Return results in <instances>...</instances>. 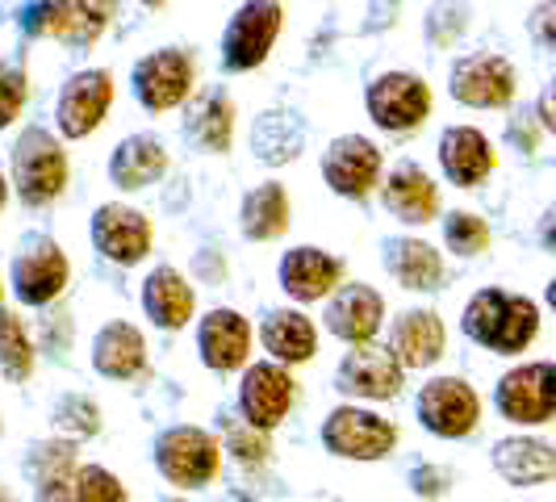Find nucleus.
Here are the masks:
<instances>
[{
	"instance_id": "obj_24",
	"label": "nucleus",
	"mask_w": 556,
	"mask_h": 502,
	"mask_svg": "<svg viewBox=\"0 0 556 502\" xmlns=\"http://www.w3.org/2000/svg\"><path fill=\"white\" fill-rule=\"evenodd\" d=\"M147 361V343L130 323H110L105 331L97 335V352L92 364L105 373V377H135Z\"/></svg>"
},
{
	"instance_id": "obj_2",
	"label": "nucleus",
	"mask_w": 556,
	"mask_h": 502,
	"mask_svg": "<svg viewBox=\"0 0 556 502\" xmlns=\"http://www.w3.org/2000/svg\"><path fill=\"white\" fill-rule=\"evenodd\" d=\"M13 176H17V189H22L29 205H42V201H51L63 189L67 160H63L59 142L47 130L29 126L26 135L17 139V147H13Z\"/></svg>"
},
{
	"instance_id": "obj_7",
	"label": "nucleus",
	"mask_w": 556,
	"mask_h": 502,
	"mask_svg": "<svg viewBox=\"0 0 556 502\" xmlns=\"http://www.w3.org/2000/svg\"><path fill=\"white\" fill-rule=\"evenodd\" d=\"M418 418H422L427 431L456 440V436H469L477 427L481 402H477V393L465 381L440 377V381H431L427 390L418 393Z\"/></svg>"
},
{
	"instance_id": "obj_38",
	"label": "nucleus",
	"mask_w": 556,
	"mask_h": 502,
	"mask_svg": "<svg viewBox=\"0 0 556 502\" xmlns=\"http://www.w3.org/2000/svg\"><path fill=\"white\" fill-rule=\"evenodd\" d=\"M230 448L239 461H264L268 456V431L251 427V423H235L230 427Z\"/></svg>"
},
{
	"instance_id": "obj_22",
	"label": "nucleus",
	"mask_w": 556,
	"mask_h": 502,
	"mask_svg": "<svg viewBox=\"0 0 556 502\" xmlns=\"http://www.w3.org/2000/svg\"><path fill=\"white\" fill-rule=\"evenodd\" d=\"M494 465L510 486H535L548 481L556 474V448H548L544 440H502L494 448Z\"/></svg>"
},
{
	"instance_id": "obj_19",
	"label": "nucleus",
	"mask_w": 556,
	"mask_h": 502,
	"mask_svg": "<svg viewBox=\"0 0 556 502\" xmlns=\"http://www.w3.org/2000/svg\"><path fill=\"white\" fill-rule=\"evenodd\" d=\"M280 280L293 298L314 302V298H327L334 285H339V260H331L327 251L318 248H298L285 255L280 264Z\"/></svg>"
},
{
	"instance_id": "obj_33",
	"label": "nucleus",
	"mask_w": 556,
	"mask_h": 502,
	"mask_svg": "<svg viewBox=\"0 0 556 502\" xmlns=\"http://www.w3.org/2000/svg\"><path fill=\"white\" fill-rule=\"evenodd\" d=\"M0 368H4L13 381H26L29 368H34L29 335L13 310H0Z\"/></svg>"
},
{
	"instance_id": "obj_18",
	"label": "nucleus",
	"mask_w": 556,
	"mask_h": 502,
	"mask_svg": "<svg viewBox=\"0 0 556 502\" xmlns=\"http://www.w3.org/2000/svg\"><path fill=\"white\" fill-rule=\"evenodd\" d=\"M390 352L397 356V364L406 368H422V364L440 361L444 356V323L431 310H410L397 318L393 327Z\"/></svg>"
},
{
	"instance_id": "obj_10",
	"label": "nucleus",
	"mask_w": 556,
	"mask_h": 502,
	"mask_svg": "<svg viewBox=\"0 0 556 502\" xmlns=\"http://www.w3.org/2000/svg\"><path fill=\"white\" fill-rule=\"evenodd\" d=\"M113 101V76L110 72H84L63 88L59 97V126L67 139H84L88 130L101 126V117Z\"/></svg>"
},
{
	"instance_id": "obj_34",
	"label": "nucleus",
	"mask_w": 556,
	"mask_h": 502,
	"mask_svg": "<svg viewBox=\"0 0 556 502\" xmlns=\"http://www.w3.org/2000/svg\"><path fill=\"white\" fill-rule=\"evenodd\" d=\"M76 494H80V502H126L122 481L101 465H80L76 469Z\"/></svg>"
},
{
	"instance_id": "obj_31",
	"label": "nucleus",
	"mask_w": 556,
	"mask_h": 502,
	"mask_svg": "<svg viewBox=\"0 0 556 502\" xmlns=\"http://www.w3.org/2000/svg\"><path fill=\"white\" fill-rule=\"evenodd\" d=\"M255 151H260V160H268V164L293 160V155L302 151V126H298V117H289V113H268V117H260V126H255Z\"/></svg>"
},
{
	"instance_id": "obj_15",
	"label": "nucleus",
	"mask_w": 556,
	"mask_h": 502,
	"mask_svg": "<svg viewBox=\"0 0 556 502\" xmlns=\"http://www.w3.org/2000/svg\"><path fill=\"white\" fill-rule=\"evenodd\" d=\"M135 84H139V97L147 110H172V105L185 101V92L193 84V63L180 51H160V55L142 59Z\"/></svg>"
},
{
	"instance_id": "obj_45",
	"label": "nucleus",
	"mask_w": 556,
	"mask_h": 502,
	"mask_svg": "<svg viewBox=\"0 0 556 502\" xmlns=\"http://www.w3.org/2000/svg\"><path fill=\"white\" fill-rule=\"evenodd\" d=\"M4 193H9V185H4V176H0V210H4Z\"/></svg>"
},
{
	"instance_id": "obj_29",
	"label": "nucleus",
	"mask_w": 556,
	"mask_h": 502,
	"mask_svg": "<svg viewBox=\"0 0 556 502\" xmlns=\"http://www.w3.org/2000/svg\"><path fill=\"white\" fill-rule=\"evenodd\" d=\"M289 226V197L280 185H264L243 201V230L251 239H277Z\"/></svg>"
},
{
	"instance_id": "obj_16",
	"label": "nucleus",
	"mask_w": 556,
	"mask_h": 502,
	"mask_svg": "<svg viewBox=\"0 0 556 502\" xmlns=\"http://www.w3.org/2000/svg\"><path fill=\"white\" fill-rule=\"evenodd\" d=\"M339 390L364 393V398H393L402 390V364L386 348L361 343L356 352H348V361L339 368Z\"/></svg>"
},
{
	"instance_id": "obj_37",
	"label": "nucleus",
	"mask_w": 556,
	"mask_h": 502,
	"mask_svg": "<svg viewBox=\"0 0 556 502\" xmlns=\"http://www.w3.org/2000/svg\"><path fill=\"white\" fill-rule=\"evenodd\" d=\"M465 22H469V9H465L460 0H440V4H435V17L427 22V34H431L435 42H452V38L465 29Z\"/></svg>"
},
{
	"instance_id": "obj_3",
	"label": "nucleus",
	"mask_w": 556,
	"mask_h": 502,
	"mask_svg": "<svg viewBox=\"0 0 556 502\" xmlns=\"http://www.w3.org/2000/svg\"><path fill=\"white\" fill-rule=\"evenodd\" d=\"M280 34V0H248L223 38V59L226 67L248 72L255 63H264V55L273 51Z\"/></svg>"
},
{
	"instance_id": "obj_8",
	"label": "nucleus",
	"mask_w": 556,
	"mask_h": 502,
	"mask_svg": "<svg viewBox=\"0 0 556 502\" xmlns=\"http://www.w3.org/2000/svg\"><path fill=\"white\" fill-rule=\"evenodd\" d=\"M368 110L377 117V126H386V130H415L431 110V92L418 76L393 72L368 88Z\"/></svg>"
},
{
	"instance_id": "obj_44",
	"label": "nucleus",
	"mask_w": 556,
	"mask_h": 502,
	"mask_svg": "<svg viewBox=\"0 0 556 502\" xmlns=\"http://www.w3.org/2000/svg\"><path fill=\"white\" fill-rule=\"evenodd\" d=\"M544 243L556 251V205H553V214H548V223H544Z\"/></svg>"
},
{
	"instance_id": "obj_6",
	"label": "nucleus",
	"mask_w": 556,
	"mask_h": 502,
	"mask_svg": "<svg viewBox=\"0 0 556 502\" xmlns=\"http://www.w3.org/2000/svg\"><path fill=\"white\" fill-rule=\"evenodd\" d=\"M498 411L510 423H548L556 415V364H523L498 381Z\"/></svg>"
},
{
	"instance_id": "obj_28",
	"label": "nucleus",
	"mask_w": 556,
	"mask_h": 502,
	"mask_svg": "<svg viewBox=\"0 0 556 502\" xmlns=\"http://www.w3.org/2000/svg\"><path fill=\"white\" fill-rule=\"evenodd\" d=\"M390 273L402 285H410V289H431L435 280L444 277V260H440V251L431 248V243L406 239V243L390 248Z\"/></svg>"
},
{
	"instance_id": "obj_48",
	"label": "nucleus",
	"mask_w": 556,
	"mask_h": 502,
	"mask_svg": "<svg viewBox=\"0 0 556 502\" xmlns=\"http://www.w3.org/2000/svg\"><path fill=\"white\" fill-rule=\"evenodd\" d=\"M147 4H164V0H147Z\"/></svg>"
},
{
	"instance_id": "obj_14",
	"label": "nucleus",
	"mask_w": 556,
	"mask_h": 502,
	"mask_svg": "<svg viewBox=\"0 0 556 502\" xmlns=\"http://www.w3.org/2000/svg\"><path fill=\"white\" fill-rule=\"evenodd\" d=\"M92 239L117 264H139L147 248H151V226L130 205H105V210H97Z\"/></svg>"
},
{
	"instance_id": "obj_30",
	"label": "nucleus",
	"mask_w": 556,
	"mask_h": 502,
	"mask_svg": "<svg viewBox=\"0 0 556 502\" xmlns=\"http://www.w3.org/2000/svg\"><path fill=\"white\" fill-rule=\"evenodd\" d=\"M230 130H235V110H230V101H226L223 92L201 97L193 113H189V135L201 147H210V151H226L230 147Z\"/></svg>"
},
{
	"instance_id": "obj_4",
	"label": "nucleus",
	"mask_w": 556,
	"mask_h": 502,
	"mask_svg": "<svg viewBox=\"0 0 556 502\" xmlns=\"http://www.w3.org/2000/svg\"><path fill=\"white\" fill-rule=\"evenodd\" d=\"M323 440L331 452L348 456V461H377L397 444V427L390 418L372 415V411H356V406H343L327 418L323 427Z\"/></svg>"
},
{
	"instance_id": "obj_46",
	"label": "nucleus",
	"mask_w": 556,
	"mask_h": 502,
	"mask_svg": "<svg viewBox=\"0 0 556 502\" xmlns=\"http://www.w3.org/2000/svg\"><path fill=\"white\" fill-rule=\"evenodd\" d=\"M0 502H13V494H9V490H4V486H0Z\"/></svg>"
},
{
	"instance_id": "obj_1",
	"label": "nucleus",
	"mask_w": 556,
	"mask_h": 502,
	"mask_svg": "<svg viewBox=\"0 0 556 502\" xmlns=\"http://www.w3.org/2000/svg\"><path fill=\"white\" fill-rule=\"evenodd\" d=\"M465 331L473 335L477 343H485V348L510 356V352H523L531 339H535L540 314H535V306H531L528 298L485 289L465 310Z\"/></svg>"
},
{
	"instance_id": "obj_17",
	"label": "nucleus",
	"mask_w": 556,
	"mask_h": 502,
	"mask_svg": "<svg viewBox=\"0 0 556 502\" xmlns=\"http://www.w3.org/2000/svg\"><path fill=\"white\" fill-rule=\"evenodd\" d=\"M327 327L348 343H368L381 327V298L368 285H343L327 310Z\"/></svg>"
},
{
	"instance_id": "obj_13",
	"label": "nucleus",
	"mask_w": 556,
	"mask_h": 502,
	"mask_svg": "<svg viewBox=\"0 0 556 502\" xmlns=\"http://www.w3.org/2000/svg\"><path fill=\"white\" fill-rule=\"evenodd\" d=\"M13 277H17L22 302L47 306L51 298L63 293V285H67V260H63V251H59L51 239H34V248H26L17 255Z\"/></svg>"
},
{
	"instance_id": "obj_23",
	"label": "nucleus",
	"mask_w": 556,
	"mask_h": 502,
	"mask_svg": "<svg viewBox=\"0 0 556 502\" xmlns=\"http://www.w3.org/2000/svg\"><path fill=\"white\" fill-rule=\"evenodd\" d=\"M386 205L406 223H431L440 210V193L431 185V176H422L418 167H397L386 185Z\"/></svg>"
},
{
	"instance_id": "obj_50",
	"label": "nucleus",
	"mask_w": 556,
	"mask_h": 502,
	"mask_svg": "<svg viewBox=\"0 0 556 502\" xmlns=\"http://www.w3.org/2000/svg\"><path fill=\"white\" fill-rule=\"evenodd\" d=\"M239 502H243V499H239Z\"/></svg>"
},
{
	"instance_id": "obj_41",
	"label": "nucleus",
	"mask_w": 556,
	"mask_h": 502,
	"mask_svg": "<svg viewBox=\"0 0 556 502\" xmlns=\"http://www.w3.org/2000/svg\"><path fill=\"white\" fill-rule=\"evenodd\" d=\"M535 34H540V38H544V42L556 51V0H553V4H544V9L535 13Z\"/></svg>"
},
{
	"instance_id": "obj_49",
	"label": "nucleus",
	"mask_w": 556,
	"mask_h": 502,
	"mask_svg": "<svg viewBox=\"0 0 556 502\" xmlns=\"http://www.w3.org/2000/svg\"><path fill=\"white\" fill-rule=\"evenodd\" d=\"M0 293H4V289H0Z\"/></svg>"
},
{
	"instance_id": "obj_42",
	"label": "nucleus",
	"mask_w": 556,
	"mask_h": 502,
	"mask_svg": "<svg viewBox=\"0 0 556 502\" xmlns=\"http://www.w3.org/2000/svg\"><path fill=\"white\" fill-rule=\"evenodd\" d=\"M540 122L556 135V80L548 84V88H544V97H540Z\"/></svg>"
},
{
	"instance_id": "obj_27",
	"label": "nucleus",
	"mask_w": 556,
	"mask_h": 502,
	"mask_svg": "<svg viewBox=\"0 0 556 502\" xmlns=\"http://www.w3.org/2000/svg\"><path fill=\"white\" fill-rule=\"evenodd\" d=\"M264 348L285 364H298L314 356V327L298 310H277L264 323Z\"/></svg>"
},
{
	"instance_id": "obj_39",
	"label": "nucleus",
	"mask_w": 556,
	"mask_h": 502,
	"mask_svg": "<svg viewBox=\"0 0 556 502\" xmlns=\"http://www.w3.org/2000/svg\"><path fill=\"white\" fill-rule=\"evenodd\" d=\"M22 101H26V76L22 72H0V130L17 117Z\"/></svg>"
},
{
	"instance_id": "obj_35",
	"label": "nucleus",
	"mask_w": 556,
	"mask_h": 502,
	"mask_svg": "<svg viewBox=\"0 0 556 502\" xmlns=\"http://www.w3.org/2000/svg\"><path fill=\"white\" fill-rule=\"evenodd\" d=\"M447 243H452V251H460V255H477V251H485V243H490V226L481 223L477 214H452L447 218Z\"/></svg>"
},
{
	"instance_id": "obj_40",
	"label": "nucleus",
	"mask_w": 556,
	"mask_h": 502,
	"mask_svg": "<svg viewBox=\"0 0 556 502\" xmlns=\"http://www.w3.org/2000/svg\"><path fill=\"white\" fill-rule=\"evenodd\" d=\"M38 502H80V494H76V474L38 477Z\"/></svg>"
},
{
	"instance_id": "obj_47",
	"label": "nucleus",
	"mask_w": 556,
	"mask_h": 502,
	"mask_svg": "<svg viewBox=\"0 0 556 502\" xmlns=\"http://www.w3.org/2000/svg\"><path fill=\"white\" fill-rule=\"evenodd\" d=\"M548 302H553V310H556V280H553V289H548Z\"/></svg>"
},
{
	"instance_id": "obj_26",
	"label": "nucleus",
	"mask_w": 556,
	"mask_h": 502,
	"mask_svg": "<svg viewBox=\"0 0 556 502\" xmlns=\"http://www.w3.org/2000/svg\"><path fill=\"white\" fill-rule=\"evenodd\" d=\"M142 302H147V314H151L160 327H185V323H189V314H193V289L185 285L180 273H172V268H155L151 280H147Z\"/></svg>"
},
{
	"instance_id": "obj_11",
	"label": "nucleus",
	"mask_w": 556,
	"mask_h": 502,
	"mask_svg": "<svg viewBox=\"0 0 556 502\" xmlns=\"http://www.w3.org/2000/svg\"><path fill=\"white\" fill-rule=\"evenodd\" d=\"M239 402H243V418H248L251 427L268 431V427H277L280 418L289 415L293 377L280 364H255V368H248V377H243Z\"/></svg>"
},
{
	"instance_id": "obj_9",
	"label": "nucleus",
	"mask_w": 556,
	"mask_h": 502,
	"mask_svg": "<svg viewBox=\"0 0 556 502\" xmlns=\"http://www.w3.org/2000/svg\"><path fill=\"white\" fill-rule=\"evenodd\" d=\"M377 172H381V151L361 135L334 139L323 155V176L343 197H364L377 185Z\"/></svg>"
},
{
	"instance_id": "obj_43",
	"label": "nucleus",
	"mask_w": 556,
	"mask_h": 502,
	"mask_svg": "<svg viewBox=\"0 0 556 502\" xmlns=\"http://www.w3.org/2000/svg\"><path fill=\"white\" fill-rule=\"evenodd\" d=\"M515 135H519V142H523V147H535V126H528V117H523V122H519V126H515Z\"/></svg>"
},
{
	"instance_id": "obj_12",
	"label": "nucleus",
	"mask_w": 556,
	"mask_h": 502,
	"mask_svg": "<svg viewBox=\"0 0 556 502\" xmlns=\"http://www.w3.org/2000/svg\"><path fill=\"white\" fill-rule=\"evenodd\" d=\"M452 97L465 105H506L515 97V72L498 55L465 59L452 72Z\"/></svg>"
},
{
	"instance_id": "obj_36",
	"label": "nucleus",
	"mask_w": 556,
	"mask_h": 502,
	"mask_svg": "<svg viewBox=\"0 0 556 502\" xmlns=\"http://www.w3.org/2000/svg\"><path fill=\"white\" fill-rule=\"evenodd\" d=\"M55 415H59V427H67V431H76V436H92V431L101 427V411H97L88 398H76V393L59 402Z\"/></svg>"
},
{
	"instance_id": "obj_20",
	"label": "nucleus",
	"mask_w": 556,
	"mask_h": 502,
	"mask_svg": "<svg viewBox=\"0 0 556 502\" xmlns=\"http://www.w3.org/2000/svg\"><path fill=\"white\" fill-rule=\"evenodd\" d=\"M440 160H444V172L456 185H477V180L490 176L494 151H490L485 135H477L473 126H452L440 139Z\"/></svg>"
},
{
	"instance_id": "obj_25",
	"label": "nucleus",
	"mask_w": 556,
	"mask_h": 502,
	"mask_svg": "<svg viewBox=\"0 0 556 502\" xmlns=\"http://www.w3.org/2000/svg\"><path fill=\"white\" fill-rule=\"evenodd\" d=\"M113 180L122 185V189H142V185H151V180H160L167 172V155L164 147L155 139H147V135H139V139H126L117 151H113Z\"/></svg>"
},
{
	"instance_id": "obj_32",
	"label": "nucleus",
	"mask_w": 556,
	"mask_h": 502,
	"mask_svg": "<svg viewBox=\"0 0 556 502\" xmlns=\"http://www.w3.org/2000/svg\"><path fill=\"white\" fill-rule=\"evenodd\" d=\"M113 17V0H67L63 4V29H59V38H67V42H92L101 29L110 26Z\"/></svg>"
},
{
	"instance_id": "obj_5",
	"label": "nucleus",
	"mask_w": 556,
	"mask_h": 502,
	"mask_svg": "<svg viewBox=\"0 0 556 502\" xmlns=\"http://www.w3.org/2000/svg\"><path fill=\"white\" fill-rule=\"evenodd\" d=\"M160 469L172 486L180 490H193V486H205L218 477V444L214 436L197 431V427H176L160 440V452H155Z\"/></svg>"
},
{
	"instance_id": "obj_21",
	"label": "nucleus",
	"mask_w": 556,
	"mask_h": 502,
	"mask_svg": "<svg viewBox=\"0 0 556 502\" xmlns=\"http://www.w3.org/2000/svg\"><path fill=\"white\" fill-rule=\"evenodd\" d=\"M248 323L235 310H214L201 323V356H205L210 368H239V364L248 361Z\"/></svg>"
}]
</instances>
